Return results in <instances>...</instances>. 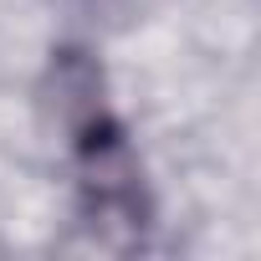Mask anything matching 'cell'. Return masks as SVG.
I'll return each instance as SVG.
<instances>
[]
</instances>
